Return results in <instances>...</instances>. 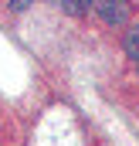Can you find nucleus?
I'll use <instances>...</instances> for the list:
<instances>
[{"label": "nucleus", "mask_w": 139, "mask_h": 146, "mask_svg": "<svg viewBox=\"0 0 139 146\" xmlns=\"http://www.w3.org/2000/svg\"><path fill=\"white\" fill-rule=\"evenodd\" d=\"M31 3H37V0H7V7H10L14 14H24V10H27Z\"/></svg>", "instance_id": "obj_3"}, {"label": "nucleus", "mask_w": 139, "mask_h": 146, "mask_svg": "<svg viewBox=\"0 0 139 146\" xmlns=\"http://www.w3.org/2000/svg\"><path fill=\"white\" fill-rule=\"evenodd\" d=\"M122 48H126V54L139 61V24H132L129 31H126V41H122Z\"/></svg>", "instance_id": "obj_2"}, {"label": "nucleus", "mask_w": 139, "mask_h": 146, "mask_svg": "<svg viewBox=\"0 0 139 146\" xmlns=\"http://www.w3.org/2000/svg\"><path fill=\"white\" fill-rule=\"evenodd\" d=\"M95 14L109 27H122L129 21V3L126 0H95Z\"/></svg>", "instance_id": "obj_1"}]
</instances>
